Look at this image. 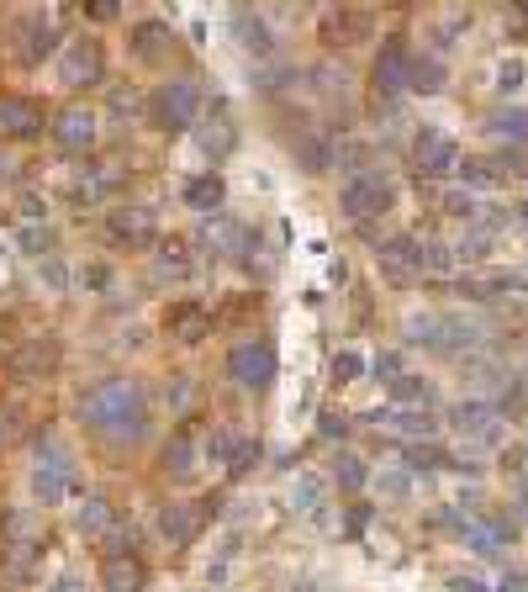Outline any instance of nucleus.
I'll list each match as a JSON object with an SVG mask.
<instances>
[{
  "instance_id": "nucleus-36",
  "label": "nucleus",
  "mask_w": 528,
  "mask_h": 592,
  "mask_svg": "<svg viewBox=\"0 0 528 592\" xmlns=\"http://www.w3.org/2000/svg\"><path fill=\"white\" fill-rule=\"evenodd\" d=\"M449 212H455V217H476V196H470V191H455V196H449Z\"/></svg>"
},
{
  "instance_id": "nucleus-5",
  "label": "nucleus",
  "mask_w": 528,
  "mask_h": 592,
  "mask_svg": "<svg viewBox=\"0 0 528 592\" xmlns=\"http://www.w3.org/2000/svg\"><path fill=\"white\" fill-rule=\"evenodd\" d=\"M228 370H233V381L238 386H249V392H264V386L275 381V349L270 344H233V355H228Z\"/></svg>"
},
{
  "instance_id": "nucleus-8",
  "label": "nucleus",
  "mask_w": 528,
  "mask_h": 592,
  "mask_svg": "<svg viewBox=\"0 0 528 592\" xmlns=\"http://www.w3.org/2000/svg\"><path fill=\"white\" fill-rule=\"evenodd\" d=\"M59 74H64V85H96V74H101V48L85 43V37H74Z\"/></svg>"
},
{
  "instance_id": "nucleus-4",
  "label": "nucleus",
  "mask_w": 528,
  "mask_h": 592,
  "mask_svg": "<svg viewBox=\"0 0 528 592\" xmlns=\"http://www.w3.org/2000/svg\"><path fill=\"white\" fill-rule=\"evenodd\" d=\"M338 207H344L354 222L360 217H375V212H386L391 207V180L381 170H365V175H354L344 185V196H338Z\"/></svg>"
},
{
  "instance_id": "nucleus-14",
  "label": "nucleus",
  "mask_w": 528,
  "mask_h": 592,
  "mask_svg": "<svg viewBox=\"0 0 528 592\" xmlns=\"http://www.w3.org/2000/svg\"><path fill=\"white\" fill-rule=\"evenodd\" d=\"M53 138H59L69 154H80V148L96 143V117H90V111H69V117L53 122Z\"/></svg>"
},
{
  "instance_id": "nucleus-32",
  "label": "nucleus",
  "mask_w": 528,
  "mask_h": 592,
  "mask_svg": "<svg viewBox=\"0 0 528 592\" xmlns=\"http://www.w3.org/2000/svg\"><path fill=\"white\" fill-rule=\"evenodd\" d=\"M185 270H191V259H185V254H180L175 244H169V249L159 254V265H154V275H169V281H180Z\"/></svg>"
},
{
  "instance_id": "nucleus-34",
  "label": "nucleus",
  "mask_w": 528,
  "mask_h": 592,
  "mask_svg": "<svg viewBox=\"0 0 528 592\" xmlns=\"http://www.w3.org/2000/svg\"><path fill=\"white\" fill-rule=\"evenodd\" d=\"M317 497H323V481H317V476H301V481H296V508H317Z\"/></svg>"
},
{
  "instance_id": "nucleus-24",
  "label": "nucleus",
  "mask_w": 528,
  "mask_h": 592,
  "mask_svg": "<svg viewBox=\"0 0 528 592\" xmlns=\"http://www.w3.org/2000/svg\"><path fill=\"white\" fill-rule=\"evenodd\" d=\"M164 471H169V476H191V471H196V450H191V439H185V434L164 450Z\"/></svg>"
},
{
  "instance_id": "nucleus-37",
  "label": "nucleus",
  "mask_w": 528,
  "mask_h": 592,
  "mask_svg": "<svg viewBox=\"0 0 528 592\" xmlns=\"http://www.w3.org/2000/svg\"><path fill=\"white\" fill-rule=\"evenodd\" d=\"M375 487H381L386 497H407V487H412V481H407V476H396V471H391V476H381V481H375Z\"/></svg>"
},
{
  "instance_id": "nucleus-11",
  "label": "nucleus",
  "mask_w": 528,
  "mask_h": 592,
  "mask_svg": "<svg viewBox=\"0 0 528 592\" xmlns=\"http://www.w3.org/2000/svg\"><path fill=\"white\" fill-rule=\"evenodd\" d=\"M455 429L470 439H497V407L492 402H460L455 407Z\"/></svg>"
},
{
  "instance_id": "nucleus-22",
  "label": "nucleus",
  "mask_w": 528,
  "mask_h": 592,
  "mask_svg": "<svg viewBox=\"0 0 528 592\" xmlns=\"http://www.w3.org/2000/svg\"><path fill=\"white\" fill-rule=\"evenodd\" d=\"M164 48H169V32H164L159 22L138 27V37H132V53H138V59H159Z\"/></svg>"
},
{
  "instance_id": "nucleus-12",
  "label": "nucleus",
  "mask_w": 528,
  "mask_h": 592,
  "mask_svg": "<svg viewBox=\"0 0 528 592\" xmlns=\"http://www.w3.org/2000/svg\"><path fill=\"white\" fill-rule=\"evenodd\" d=\"M196 529H201V513L185 508V503H169V508L159 513V534H164L169 545H191Z\"/></svg>"
},
{
  "instance_id": "nucleus-6",
  "label": "nucleus",
  "mask_w": 528,
  "mask_h": 592,
  "mask_svg": "<svg viewBox=\"0 0 528 592\" xmlns=\"http://www.w3.org/2000/svg\"><path fill=\"white\" fill-rule=\"evenodd\" d=\"M412 154H418V170H423V175H449V170H460V143L449 138V133H439V127H423Z\"/></svg>"
},
{
  "instance_id": "nucleus-41",
  "label": "nucleus",
  "mask_w": 528,
  "mask_h": 592,
  "mask_svg": "<svg viewBox=\"0 0 528 592\" xmlns=\"http://www.w3.org/2000/svg\"><path fill=\"white\" fill-rule=\"evenodd\" d=\"M518 74H523L518 64H502V90H513V85H523V80H518Z\"/></svg>"
},
{
  "instance_id": "nucleus-30",
  "label": "nucleus",
  "mask_w": 528,
  "mask_h": 592,
  "mask_svg": "<svg viewBox=\"0 0 528 592\" xmlns=\"http://www.w3.org/2000/svg\"><path fill=\"white\" fill-rule=\"evenodd\" d=\"M386 423H391V429H402V434H433V418L428 413H386Z\"/></svg>"
},
{
  "instance_id": "nucleus-1",
  "label": "nucleus",
  "mask_w": 528,
  "mask_h": 592,
  "mask_svg": "<svg viewBox=\"0 0 528 592\" xmlns=\"http://www.w3.org/2000/svg\"><path fill=\"white\" fill-rule=\"evenodd\" d=\"M80 418H85L96 434H106L111 444L138 439L143 423H148L143 386L132 381V376H111V381H101V386H90V392L80 397Z\"/></svg>"
},
{
  "instance_id": "nucleus-38",
  "label": "nucleus",
  "mask_w": 528,
  "mask_h": 592,
  "mask_svg": "<svg viewBox=\"0 0 528 592\" xmlns=\"http://www.w3.org/2000/svg\"><path fill=\"white\" fill-rule=\"evenodd\" d=\"M22 244H27V254H43V249H48V228H27Z\"/></svg>"
},
{
  "instance_id": "nucleus-23",
  "label": "nucleus",
  "mask_w": 528,
  "mask_h": 592,
  "mask_svg": "<svg viewBox=\"0 0 528 592\" xmlns=\"http://www.w3.org/2000/svg\"><path fill=\"white\" fill-rule=\"evenodd\" d=\"M296 159H301V170H328V164H333V148L323 143V138H301L296 143Z\"/></svg>"
},
{
  "instance_id": "nucleus-9",
  "label": "nucleus",
  "mask_w": 528,
  "mask_h": 592,
  "mask_svg": "<svg viewBox=\"0 0 528 592\" xmlns=\"http://www.w3.org/2000/svg\"><path fill=\"white\" fill-rule=\"evenodd\" d=\"M0 127H6L11 138H32V133H43V106H37V101H22V96L0 101Z\"/></svg>"
},
{
  "instance_id": "nucleus-28",
  "label": "nucleus",
  "mask_w": 528,
  "mask_h": 592,
  "mask_svg": "<svg viewBox=\"0 0 528 592\" xmlns=\"http://www.w3.org/2000/svg\"><path fill=\"white\" fill-rule=\"evenodd\" d=\"M106 524H111V508H106V497H85V508H80V529L101 534Z\"/></svg>"
},
{
  "instance_id": "nucleus-2",
  "label": "nucleus",
  "mask_w": 528,
  "mask_h": 592,
  "mask_svg": "<svg viewBox=\"0 0 528 592\" xmlns=\"http://www.w3.org/2000/svg\"><path fill=\"white\" fill-rule=\"evenodd\" d=\"M69 487H74V455L64 450V444L48 439V450H37L32 492H37V503H64Z\"/></svg>"
},
{
  "instance_id": "nucleus-20",
  "label": "nucleus",
  "mask_w": 528,
  "mask_h": 592,
  "mask_svg": "<svg viewBox=\"0 0 528 592\" xmlns=\"http://www.w3.org/2000/svg\"><path fill=\"white\" fill-rule=\"evenodd\" d=\"M233 143H238V133H233V122H228V117H217L212 127H201V148H206L212 159L233 154Z\"/></svg>"
},
{
  "instance_id": "nucleus-15",
  "label": "nucleus",
  "mask_w": 528,
  "mask_h": 592,
  "mask_svg": "<svg viewBox=\"0 0 528 592\" xmlns=\"http://www.w3.org/2000/svg\"><path fill=\"white\" fill-rule=\"evenodd\" d=\"M111 233L127 238V244H148V238H154V212H148V207H127V212L111 217Z\"/></svg>"
},
{
  "instance_id": "nucleus-10",
  "label": "nucleus",
  "mask_w": 528,
  "mask_h": 592,
  "mask_svg": "<svg viewBox=\"0 0 528 592\" xmlns=\"http://www.w3.org/2000/svg\"><path fill=\"white\" fill-rule=\"evenodd\" d=\"M59 365V344H43V339H32L27 349H16V360H11V370L16 376H27V381H37V376H48V370Z\"/></svg>"
},
{
  "instance_id": "nucleus-39",
  "label": "nucleus",
  "mask_w": 528,
  "mask_h": 592,
  "mask_svg": "<svg viewBox=\"0 0 528 592\" xmlns=\"http://www.w3.org/2000/svg\"><path fill=\"white\" fill-rule=\"evenodd\" d=\"M375 370H381L386 381H396V370H402V360H396V355H381V360H375Z\"/></svg>"
},
{
  "instance_id": "nucleus-40",
  "label": "nucleus",
  "mask_w": 528,
  "mask_h": 592,
  "mask_svg": "<svg viewBox=\"0 0 528 592\" xmlns=\"http://www.w3.org/2000/svg\"><path fill=\"white\" fill-rule=\"evenodd\" d=\"M344 429H349L344 413H328V418H323V434H328V439H333V434H344Z\"/></svg>"
},
{
  "instance_id": "nucleus-33",
  "label": "nucleus",
  "mask_w": 528,
  "mask_h": 592,
  "mask_svg": "<svg viewBox=\"0 0 528 592\" xmlns=\"http://www.w3.org/2000/svg\"><path fill=\"white\" fill-rule=\"evenodd\" d=\"M360 370H365V360L354 355V349H344V355L333 360V376H338V381H360Z\"/></svg>"
},
{
  "instance_id": "nucleus-35",
  "label": "nucleus",
  "mask_w": 528,
  "mask_h": 592,
  "mask_svg": "<svg viewBox=\"0 0 528 592\" xmlns=\"http://www.w3.org/2000/svg\"><path fill=\"white\" fill-rule=\"evenodd\" d=\"M460 175H465V180H476V185H492V180H497V170H486V159H465V164H460Z\"/></svg>"
},
{
  "instance_id": "nucleus-27",
  "label": "nucleus",
  "mask_w": 528,
  "mask_h": 592,
  "mask_svg": "<svg viewBox=\"0 0 528 592\" xmlns=\"http://www.w3.org/2000/svg\"><path fill=\"white\" fill-rule=\"evenodd\" d=\"M407 460H412V471H439V466H449V455L439 450V444H412Z\"/></svg>"
},
{
  "instance_id": "nucleus-42",
  "label": "nucleus",
  "mask_w": 528,
  "mask_h": 592,
  "mask_svg": "<svg viewBox=\"0 0 528 592\" xmlns=\"http://www.w3.org/2000/svg\"><path fill=\"white\" fill-rule=\"evenodd\" d=\"M53 592H85V587L74 582V577H64V582H53Z\"/></svg>"
},
{
  "instance_id": "nucleus-25",
  "label": "nucleus",
  "mask_w": 528,
  "mask_h": 592,
  "mask_svg": "<svg viewBox=\"0 0 528 592\" xmlns=\"http://www.w3.org/2000/svg\"><path fill=\"white\" fill-rule=\"evenodd\" d=\"M492 133H497V138L528 143V111H497V117H492Z\"/></svg>"
},
{
  "instance_id": "nucleus-7",
  "label": "nucleus",
  "mask_w": 528,
  "mask_h": 592,
  "mask_svg": "<svg viewBox=\"0 0 528 592\" xmlns=\"http://www.w3.org/2000/svg\"><path fill=\"white\" fill-rule=\"evenodd\" d=\"M412 59H418V53H412L402 37H391V43L375 53V85H381V90H402V85H412Z\"/></svg>"
},
{
  "instance_id": "nucleus-16",
  "label": "nucleus",
  "mask_w": 528,
  "mask_h": 592,
  "mask_svg": "<svg viewBox=\"0 0 528 592\" xmlns=\"http://www.w3.org/2000/svg\"><path fill=\"white\" fill-rule=\"evenodd\" d=\"M233 27H238V43L249 48V53H259V59H270V53H275V37L264 32V22H259V16H249V11H233Z\"/></svg>"
},
{
  "instance_id": "nucleus-17",
  "label": "nucleus",
  "mask_w": 528,
  "mask_h": 592,
  "mask_svg": "<svg viewBox=\"0 0 528 592\" xmlns=\"http://www.w3.org/2000/svg\"><path fill=\"white\" fill-rule=\"evenodd\" d=\"M222 196H228V191H222L217 175H196L191 185H185V207H196V212H217Z\"/></svg>"
},
{
  "instance_id": "nucleus-19",
  "label": "nucleus",
  "mask_w": 528,
  "mask_h": 592,
  "mask_svg": "<svg viewBox=\"0 0 528 592\" xmlns=\"http://www.w3.org/2000/svg\"><path fill=\"white\" fill-rule=\"evenodd\" d=\"M143 566L138 561H106V592H138Z\"/></svg>"
},
{
  "instance_id": "nucleus-21",
  "label": "nucleus",
  "mask_w": 528,
  "mask_h": 592,
  "mask_svg": "<svg viewBox=\"0 0 528 592\" xmlns=\"http://www.w3.org/2000/svg\"><path fill=\"white\" fill-rule=\"evenodd\" d=\"M53 37H59V32H53L48 22H37V27H27V43H22V59H27V64H43V59H48V53H53Z\"/></svg>"
},
{
  "instance_id": "nucleus-18",
  "label": "nucleus",
  "mask_w": 528,
  "mask_h": 592,
  "mask_svg": "<svg viewBox=\"0 0 528 592\" xmlns=\"http://www.w3.org/2000/svg\"><path fill=\"white\" fill-rule=\"evenodd\" d=\"M169 328H175L180 339H201V333H206V307H196V302L169 307Z\"/></svg>"
},
{
  "instance_id": "nucleus-26",
  "label": "nucleus",
  "mask_w": 528,
  "mask_h": 592,
  "mask_svg": "<svg viewBox=\"0 0 528 592\" xmlns=\"http://www.w3.org/2000/svg\"><path fill=\"white\" fill-rule=\"evenodd\" d=\"M333 481H338V487H365V466H360V455H338L333 460Z\"/></svg>"
},
{
  "instance_id": "nucleus-29",
  "label": "nucleus",
  "mask_w": 528,
  "mask_h": 592,
  "mask_svg": "<svg viewBox=\"0 0 528 592\" xmlns=\"http://www.w3.org/2000/svg\"><path fill=\"white\" fill-rule=\"evenodd\" d=\"M444 85V69L433 59H412V90H439Z\"/></svg>"
},
{
  "instance_id": "nucleus-3",
  "label": "nucleus",
  "mask_w": 528,
  "mask_h": 592,
  "mask_svg": "<svg viewBox=\"0 0 528 592\" xmlns=\"http://www.w3.org/2000/svg\"><path fill=\"white\" fill-rule=\"evenodd\" d=\"M154 117H159V127H169V133L191 127L201 117V90L191 80H169L159 96H154Z\"/></svg>"
},
{
  "instance_id": "nucleus-13",
  "label": "nucleus",
  "mask_w": 528,
  "mask_h": 592,
  "mask_svg": "<svg viewBox=\"0 0 528 592\" xmlns=\"http://www.w3.org/2000/svg\"><path fill=\"white\" fill-rule=\"evenodd\" d=\"M423 259H428V244H418V238H391V244H381V265L391 275L423 270Z\"/></svg>"
},
{
  "instance_id": "nucleus-31",
  "label": "nucleus",
  "mask_w": 528,
  "mask_h": 592,
  "mask_svg": "<svg viewBox=\"0 0 528 592\" xmlns=\"http://www.w3.org/2000/svg\"><path fill=\"white\" fill-rule=\"evenodd\" d=\"M391 392L402 397V402H428V397H433V386L418 381V376H396V381H391Z\"/></svg>"
},
{
  "instance_id": "nucleus-43",
  "label": "nucleus",
  "mask_w": 528,
  "mask_h": 592,
  "mask_svg": "<svg viewBox=\"0 0 528 592\" xmlns=\"http://www.w3.org/2000/svg\"><path fill=\"white\" fill-rule=\"evenodd\" d=\"M455 592H481V582H455Z\"/></svg>"
}]
</instances>
